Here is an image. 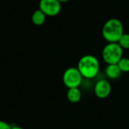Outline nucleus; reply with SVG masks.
<instances>
[{"label":"nucleus","instance_id":"nucleus-1","mask_svg":"<svg viewBox=\"0 0 129 129\" xmlns=\"http://www.w3.org/2000/svg\"><path fill=\"white\" fill-rule=\"evenodd\" d=\"M77 68L84 78L93 79L100 72V64L95 55H85L79 59Z\"/></svg>","mask_w":129,"mask_h":129},{"label":"nucleus","instance_id":"nucleus-2","mask_svg":"<svg viewBox=\"0 0 129 129\" xmlns=\"http://www.w3.org/2000/svg\"><path fill=\"white\" fill-rule=\"evenodd\" d=\"M102 34L108 43H118L124 34L122 22L117 18L108 20L103 27Z\"/></svg>","mask_w":129,"mask_h":129},{"label":"nucleus","instance_id":"nucleus-3","mask_svg":"<svg viewBox=\"0 0 129 129\" xmlns=\"http://www.w3.org/2000/svg\"><path fill=\"white\" fill-rule=\"evenodd\" d=\"M102 58L107 64H118L123 58V49L118 43H109L103 49Z\"/></svg>","mask_w":129,"mask_h":129},{"label":"nucleus","instance_id":"nucleus-4","mask_svg":"<svg viewBox=\"0 0 129 129\" xmlns=\"http://www.w3.org/2000/svg\"><path fill=\"white\" fill-rule=\"evenodd\" d=\"M83 76L77 67H70L64 71L62 81L66 87L75 88L79 87L83 82Z\"/></svg>","mask_w":129,"mask_h":129},{"label":"nucleus","instance_id":"nucleus-5","mask_svg":"<svg viewBox=\"0 0 129 129\" xmlns=\"http://www.w3.org/2000/svg\"><path fill=\"white\" fill-rule=\"evenodd\" d=\"M40 10H41L46 16H56L61 9V3L58 0H40L39 4Z\"/></svg>","mask_w":129,"mask_h":129},{"label":"nucleus","instance_id":"nucleus-6","mask_svg":"<svg viewBox=\"0 0 129 129\" xmlns=\"http://www.w3.org/2000/svg\"><path fill=\"white\" fill-rule=\"evenodd\" d=\"M111 91V84L108 80L106 79H100L97 81L93 87V92L96 96L100 99H106L109 96Z\"/></svg>","mask_w":129,"mask_h":129},{"label":"nucleus","instance_id":"nucleus-7","mask_svg":"<svg viewBox=\"0 0 129 129\" xmlns=\"http://www.w3.org/2000/svg\"><path fill=\"white\" fill-rule=\"evenodd\" d=\"M105 73L109 79L115 80L121 76V74L122 72L120 70L117 64H107V66L106 67L105 69Z\"/></svg>","mask_w":129,"mask_h":129},{"label":"nucleus","instance_id":"nucleus-8","mask_svg":"<svg viewBox=\"0 0 129 129\" xmlns=\"http://www.w3.org/2000/svg\"><path fill=\"white\" fill-rule=\"evenodd\" d=\"M67 98L72 103H78L81 99V91L79 87L69 88L67 91Z\"/></svg>","mask_w":129,"mask_h":129},{"label":"nucleus","instance_id":"nucleus-9","mask_svg":"<svg viewBox=\"0 0 129 129\" xmlns=\"http://www.w3.org/2000/svg\"><path fill=\"white\" fill-rule=\"evenodd\" d=\"M46 15L40 9L35 11L31 17L32 19V22L37 26H40L42 24H44L45 21H46Z\"/></svg>","mask_w":129,"mask_h":129},{"label":"nucleus","instance_id":"nucleus-10","mask_svg":"<svg viewBox=\"0 0 129 129\" xmlns=\"http://www.w3.org/2000/svg\"><path fill=\"white\" fill-rule=\"evenodd\" d=\"M118 66L119 67L121 72L127 73L129 72V58L126 57H123L118 62Z\"/></svg>","mask_w":129,"mask_h":129},{"label":"nucleus","instance_id":"nucleus-11","mask_svg":"<svg viewBox=\"0 0 129 129\" xmlns=\"http://www.w3.org/2000/svg\"><path fill=\"white\" fill-rule=\"evenodd\" d=\"M118 43L123 49H129V34H124L118 40Z\"/></svg>","mask_w":129,"mask_h":129},{"label":"nucleus","instance_id":"nucleus-12","mask_svg":"<svg viewBox=\"0 0 129 129\" xmlns=\"http://www.w3.org/2000/svg\"><path fill=\"white\" fill-rule=\"evenodd\" d=\"M0 129H12V125L6 121L0 120Z\"/></svg>","mask_w":129,"mask_h":129},{"label":"nucleus","instance_id":"nucleus-13","mask_svg":"<svg viewBox=\"0 0 129 129\" xmlns=\"http://www.w3.org/2000/svg\"><path fill=\"white\" fill-rule=\"evenodd\" d=\"M12 129H24V128H23L22 127H20V126L14 125V126H12Z\"/></svg>","mask_w":129,"mask_h":129},{"label":"nucleus","instance_id":"nucleus-14","mask_svg":"<svg viewBox=\"0 0 129 129\" xmlns=\"http://www.w3.org/2000/svg\"><path fill=\"white\" fill-rule=\"evenodd\" d=\"M58 1L59 2V3H66V2H68L69 0H58Z\"/></svg>","mask_w":129,"mask_h":129}]
</instances>
